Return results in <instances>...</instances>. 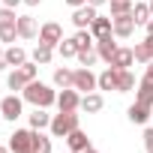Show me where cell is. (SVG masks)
Returning a JSON list of instances; mask_svg holds the SVG:
<instances>
[{
	"mask_svg": "<svg viewBox=\"0 0 153 153\" xmlns=\"http://www.w3.org/2000/svg\"><path fill=\"white\" fill-rule=\"evenodd\" d=\"M21 93H24V99H27L30 105H36V108H51V105L57 102V93H54L48 84L36 81V78H33V81H30V84H27Z\"/></svg>",
	"mask_w": 153,
	"mask_h": 153,
	"instance_id": "obj_1",
	"label": "cell"
},
{
	"mask_svg": "<svg viewBox=\"0 0 153 153\" xmlns=\"http://www.w3.org/2000/svg\"><path fill=\"white\" fill-rule=\"evenodd\" d=\"M36 72H39V63H33V60H27L24 66H15V69L9 72V78H6V87H9V90H24V87L36 78Z\"/></svg>",
	"mask_w": 153,
	"mask_h": 153,
	"instance_id": "obj_2",
	"label": "cell"
},
{
	"mask_svg": "<svg viewBox=\"0 0 153 153\" xmlns=\"http://www.w3.org/2000/svg\"><path fill=\"white\" fill-rule=\"evenodd\" d=\"M36 129H15L9 135V150L12 153H36Z\"/></svg>",
	"mask_w": 153,
	"mask_h": 153,
	"instance_id": "obj_3",
	"label": "cell"
},
{
	"mask_svg": "<svg viewBox=\"0 0 153 153\" xmlns=\"http://www.w3.org/2000/svg\"><path fill=\"white\" fill-rule=\"evenodd\" d=\"M51 135L54 138H66L72 129H78V114L75 111H60V114H54L51 117Z\"/></svg>",
	"mask_w": 153,
	"mask_h": 153,
	"instance_id": "obj_4",
	"label": "cell"
},
{
	"mask_svg": "<svg viewBox=\"0 0 153 153\" xmlns=\"http://www.w3.org/2000/svg\"><path fill=\"white\" fill-rule=\"evenodd\" d=\"M72 87L84 90V93H93L99 87V75H93L87 66H81V69H75V75H72Z\"/></svg>",
	"mask_w": 153,
	"mask_h": 153,
	"instance_id": "obj_5",
	"label": "cell"
},
{
	"mask_svg": "<svg viewBox=\"0 0 153 153\" xmlns=\"http://www.w3.org/2000/svg\"><path fill=\"white\" fill-rule=\"evenodd\" d=\"M96 6H90V3H84V6H78V9H75L72 12V24L75 27H78V30H90V24L96 21Z\"/></svg>",
	"mask_w": 153,
	"mask_h": 153,
	"instance_id": "obj_6",
	"label": "cell"
},
{
	"mask_svg": "<svg viewBox=\"0 0 153 153\" xmlns=\"http://www.w3.org/2000/svg\"><path fill=\"white\" fill-rule=\"evenodd\" d=\"M39 42H45V45H60L63 42V27L57 24V21H45L42 27H39Z\"/></svg>",
	"mask_w": 153,
	"mask_h": 153,
	"instance_id": "obj_7",
	"label": "cell"
},
{
	"mask_svg": "<svg viewBox=\"0 0 153 153\" xmlns=\"http://www.w3.org/2000/svg\"><path fill=\"white\" fill-rule=\"evenodd\" d=\"M57 108H60V111H78V108H81L78 90H75V87H63V90L57 93Z\"/></svg>",
	"mask_w": 153,
	"mask_h": 153,
	"instance_id": "obj_8",
	"label": "cell"
},
{
	"mask_svg": "<svg viewBox=\"0 0 153 153\" xmlns=\"http://www.w3.org/2000/svg\"><path fill=\"white\" fill-rule=\"evenodd\" d=\"M0 114H3L6 120H18L24 114V102L18 96H3V102H0Z\"/></svg>",
	"mask_w": 153,
	"mask_h": 153,
	"instance_id": "obj_9",
	"label": "cell"
},
{
	"mask_svg": "<svg viewBox=\"0 0 153 153\" xmlns=\"http://www.w3.org/2000/svg\"><path fill=\"white\" fill-rule=\"evenodd\" d=\"M114 18V36H120V39H129L132 33H135V18H132V12L129 15H111Z\"/></svg>",
	"mask_w": 153,
	"mask_h": 153,
	"instance_id": "obj_10",
	"label": "cell"
},
{
	"mask_svg": "<svg viewBox=\"0 0 153 153\" xmlns=\"http://www.w3.org/2000/svg\"><path fill=\"white\" fill-rule=\"evenodd\" d=\"M126 117H129L135 126H144V123L153 117V108H150V105H141V102H132V105L126 108Z\"/></svg>",
	"mask_w": 153,
	"mask_h": 153,
	"instance_id": "obj_11",
	"label": "cell"
},
{
	"mask_svg": "<svg viewBox=\"0 0 153 153\" xmlns=\"http://www.w3.org/2000/svg\"><path fill=\"white\" fill-rule=\"evenodd\" d=\"M90 33H93L96 42L105 39V36H114V18H102V15H96V21L90 24Z\"/></svg>",
	"mask_w": 153,
	"mask_h": 153,
	"instance_id": "obj_12",
	"label": "cell"
},
{
	"mask_svg": "<svg viewBox=\"0 0 153 153\" xmlns=\"http://www.w3.org/2000/svg\"><path fill=\"white\" fill-rule=\"evenodd\" d=\"M66 144H69V150H72V153H81V150H87V147H90V138H87V132L78 126V129H72V132L66 135Z\"/></svg>",
	"mask_w": 153,
	"mask_h": 153,
	"instance_id": "obj_13",
	"label": "cell"
},
{
	"mask_svg": "<svg viewBox=\"0 0 153 153\" xmlns=\"http://www.w3.org/2000/svg\"><path fill=\"white\" fill-rule=\"evenodd\" d=\"M132 63H135V51H132V48H117L108 66H114V69H129Z\"/></svg>",
	"mask_w": 153,
	"mask_h": 153,
	"instance_id": "obj_14",
	"label": "cell"
},
{
	"mask_svg": "<svg viewBox=\"0 0 153 153\" xmlns=\"http://www.w3.org/2000/svg\"><path fill=\"white\" fill-rule=\"evenodd\" d=\"M36 33H39L36 18H33V15H18V36H21V39H33Z\"/></svg>",
	"mask_w": 153,
	"mask_h": 153,
	"instance_id": "obj_15",
	"label": "cell"
},
{
	"mask_svg": "<svg viewBox=\"0 0 153 153\" xmlns=\"http://www.w3.org/2000/svg\"><path fill=\"white\" fill-rule=\"evenodd\" d=\"M132 51H135V60H138V63H150V60H153V33H147V39L138 42Z\"/></svg>",
	"mask_w": 153,
	"mask_h": 153,
	"instance_id": "obj_16",
	"label": "cell"
},
{
	"mask_svg": "<svg viewBox=\"0 0 153 153\" xmlns=\"http://www.w3.org/2000/svg\"><path fill=\"white\" fill-rule=\"evenodd\" d=\"M120 45L114 42V36H105V39H99L96 42V51H99V57L105 60V63H111V57H114V51H117Z\"/></svg>",
	"mask_w": 153,
	"mask_h": 153,
	"instance_id": "obj_17",
	"label": "cell"
},
{
	"mask_svg": "<svg viewBox=\"0 0 153 153\" xmlns=\"http://www.w3.org/2000/svg\"><path fill=\"white\" fill-rule=\"evenodd\" d=\"M102 105H105V99H102L99 93H84V96H81V111H87V114L102 111Z\"/></svg>",
	"mask_w": 153,
	"mask_h": 153,
	"instance_id": "obj_18",
	"label": "cell"
},
{
	"mask_svg": "<svg viewBox=\"0 0 153 153\" xmlns=\"http://www.w3.org/2000/svg\"><path fill=\"white\" fill-rule=\"evenodd\" d=\"M117 78H120V69L108 66V69L99 75V90H117Z\"/></svg>",
	"mask_w": 153,
	"mask_h": 153,
	"instance_id": "obj_19",
	"label": "cell"
},
{
	"mask_svg": "<svg viewBox=\"0 0 153 153\" xmlns=\"http://www.w3.org/2000/svg\"><path fill=\"white\" fill-rule=\"evenodd\" d=\"M135 102H141V105H150V108H153V81H147V78H141V84H138V96H135Z\"/></svg>",
	"mask_w": 153,
	"mask_h": 153,
	"instance_id": "obj_20",
	"label": "cell"
},
{
	"mask_svg": "<svg viewBox=\"0 0 153 153\" xmlns=\"http://www.w3.org/2000/svg\"><path fill=\"white\" fill-rule=\"evenodd\" d=\"M6 63H9V66H24V63H27V51L18 48V45H9V48H6Z\"/></svg>",
	"mask_w": 153,
	"mask_h": 153,
	"instance_id": "obj_21",
	"label": "cell"
},
{
	"mask_svg": "<svg viewBox=\"0 0 153 153\" xmlns=\"http://www.w3.org/2000/svg\"><path fill=\"white\" fill-rule=\"evenodd\" d=\"M48 126H51V114L45 108H36L30 114V129H48Z\"/></svg>",
	"mask_w": 153,
	"mask_h": 153,
	"instance_id": "obj_22",
	"label": "cell"
},
{
	"mask_svg": "<svg viewBox=\"0 0 153 153\" xmlns=\"http://www.w3.org/2000/svg\"><path fill=\"white\" fill-rule=\"evenodd\" d=\"M72 42H75V48H78V51H87V48H93V45H96V39H93V33H90V30H78V33L72 36Z\"/></svg>",
	"mask_w": 153,
	"mask_h": 153,
	"instance_id": "obj_23",
	"label": "cell"
},
{
	"mask_svg": "<svg viewBox=\"0 0 153 153\" xmlns=\"http://www.w3.org/2000/svg\"><path fill=\"white\" fill-rule=\"evenodd\" d=\"M33 63H39V66H48V63H51V45H45V42H36V48H33Z\"/></svg>",
	"mask_w": 153,
	"mask_h": 153,
	"instance_id": "obj_24",
	"label": "cell"
},
{
	"mask_svg": "<svg viewBox=\"0 0 153 153\" xmlns=\"http://www.w3.org/2000/svg\"><path fill=\"white\" fill-rule=\"evenodd\" d=\"M135 90V75L129 69H120V78H117V93H129Z\"/></svg>",
	"mask_w": 153,
	"mask_h": 153,
	"instance_id": "obj_25",
	"label": "cell"
},
{
	"mask_svg": "<svg viewBox=\"0 0 153 153\" xmlns=\"http://www.w3.org/2000/svg\"><path fill=\"white\" fill-rule=\"evenodd\" d=\"M72 69H66V66H60V69H54V84L57 87H72Z\"/></svg>",
	"mask_w": 153,
	"mask_h": 153,
	"instance_id": "obj_26",
	"label": "cell"
},
{
	"mask_svg": "<svg viewBox=\"0 0 153 153\" xmlns=\"http://www.w3.org/2000/svg\"><path fill=\"white\" fill-rule=\"evenodd\" d=\"M132 18H135V24H147L153 15H150V6L147 3H135L132 6Z\"/></svg>",
	"mask_w": 153,
	"mask_h": 153,
	"instance_id": "obj_27",
	"label": "cell"
},
{
	"mask_svg": "<svg viewBox=\"0 0 153 153\" xmlns=\"http://www.w3.org/2000/svg\"><path fill=\"white\" fill-rule=\"evenodd\" d=\"M111 15H129L132 12V0H108Z\"/></svg>",
	"mask_w": 153,
	"mask_h": 153,
	"instance_id": "obj_28",
	"label": "cell"
},
{
	"mask_svg": "<svg viewBox=\"0 0 153 153\" xmlns=\"http://www.w3.org/2000/svg\"><path fill=\"white\" fill-rule=\"evenodd\" d=\"M57 51H60V57H63V60L78 57V48H75V42H72V39H63V42L57 45Z\"/></svg>",
	"mask_w": 153,
	"mask_h": 153,
	"instance_id": "obj_29",
	"label": "cell"
},
{
	"mask_svg": "<svg viewBox=\"0 0 153 153\" xmlns=\"http://www.w3.org/2000/svg\"><path fill=\"white\" fill-rule=\"evenodd\" d=\"M96 60H99V51H96V48H87V51H78V63H81V66H87V69H90V66H93Z\"/></svg>",
	"mask_w": 153,
	"mask_h": 153,
	"instance_id": "obj_30",
	"label": "cell"
},
{
	"mask_svg": "<svg viewBox=\"0 0 153 153\" xmlns=\"http://www.w3.org/2000/svg\"><path fill=\"white\" fill-rule=\"evenodd\" d=\"M12 24H18V15H15V9L3 6L0 9V27H12Z\"/></svg>",
	"mask_w": 153,
	"mask_h": 153,
	"instance_id": "obj_31",
	"label": "cell"
},
{
	"mask_svg": "<svg viewBox=\"0 0 153 153\" xmlns=\"http://www.w3.org/2000/svg\"><path fill=\"white\" fill-rule=\"evenodd\" d=\"M15 36H18V24H12V27H0V42L12 45V42H15Z\"/></svg>",
	"mask_w": 153,
	"mask_h": 153,
	"instance_id": "obj_32",
	"label": "cell"
},
{
	"mask_svg": "<svg viewBox=\"0 0 153 153\" xmlns=\"http://www.w3.org/2000/svg\"><path fill=\"white\" fill-rule=\"evenodd\" d=\"M39 135H36V153H51V141L42 135V129H36Z\"/></svg>",
	"mask_w": 153,
	"mask_h": 153,
	"instance_id": "obj_33",
	"label": "cell"
},
{
	"mask_svg": "<svg viewBox=\"0 0 153 153\" xmlns=\"http://www.w3.org/2000/svg\"><path fill=\"white\" fill-rule=\"evenodd\" d=\"M144 147L153 150V129H144Z\"/></svg>",
	"mask_w": 153,
	"mask_h": 153,
	"instance_id": "obj_34",
	"label": "cell"
},
{
	"mask_svg": "<svg viewBox=\"0 0 153 153\" xmlns=\"http://www.w3.org/2000/svg\"><path fill=\"white\" fill-rule=\"evenodd\" d=\"M0 3H3V6H9V9H15L18 3H24V0H0Z\"/></svg>",
	"mask_w": 153,
	"mask_h": 153,
	"instance_id": "obj_35",
	"label": "cell"
},
{
	"mask_svg": "<svg viewBox=\"0 0 153 153\" xmlns=\"http://www.w3.org/2000/svg\"><path fill=\"white\" fill-rule=\"evenodd\" d=\"M9 63H6V48H0V69H6Z\"/></svg>",
	"mask_w": 153,
	"mask_h": 153,
	"instance_id": "obj_36",
	"label": "cell"
},
{
	"mask_svg": "<svg viewBox=\"0 0 153 153\" xmlns=\"http://www.w3.org/2000/svg\"><path fill=\"white\" fill-rule=\"evenodd\" d=\"M144 78H147V81H153V60L147 63V72H144Z\"/></svg>",
	"mask_w": 153,
	"mask_h": 153,
	"instance_id": "obj_37",
	"label": "cell"
},
{
	"mask_svg": "<svg viewBox=\"0 0 153 153\" xmlns=\"http://www.w3.org/2000/svg\"><path fill=\"white\" fill-rule=\"evenodd\" d=\"M66 3H69L72 9H78V6H84V3H87V0H66Z\"/></svg>",
	"mask_w": 153,
	"mask_h": 153,
	"instance_id": "obj_38",
	"label": "cell"
},
{
	"mask_svg": "<svg viewBox=\"0 0 153 153\" xmlns=\"http://www.w3.org/2000/svg\"><path fill=\"white\" fill-rule=\"evenodd\" d=\"M87 3H90V6H96V9H99V6H102V3H108V0H87Z\"/></svg>",
	"mask_w": 153,
	"mask_h": 153,
	"instance_id": "obj_39",
	"label": "cell"
},
{
	"mask_svg": "<svg viewBox=\"0 0 153 153\" xmlns=\"http://www.w3.org/2000/svg\"><path fill=\"white\" fill-rule=\"evenodd\" d=\"M24 3H27V6H39V3H42V0H24Z\"/></svg>",
	"mask_w": 153,
	"mask_h": 153,
	"instance_id": "obj_40",
	"label": "cell"
},
{
	"mask_svg": "<svg viewBox=\"0 0 153 153\" xmlns=\"http://www.w3.org/2000/svg\"><path fill=\"white\" fill-rule=\"evenodd\" d=\"M144 27H147V33H153V18H150V21H147Z\"/></svg>",
	"mask_w": 153,
	"mask_h": 153,
	"instance_id": "obj_41",
	"label": "cell"
},
{
	"mask_svg": "<svg viewBox=\"0 0 153 153\" xmlns=\"http://www.w3.org/2000/svg\"><path fill=\"white\" fill-rule=\"evenodd\" d=\"M81 153H99V150H93V147H87V150H81Z\"/></svg>",
	"mask_w": 153,
	"mask_h": 153,
	"instance_id": "obj_42",
	"label": "cell"
},
{
	"mask_svg": "<svg viewBox=\"0 0 153 153\" xmlns=\"http://www.w3.org/2000/svg\"><path fill=\"white\" fill-rule=\"evenodd\" d=\"M0 153H12V150H9V147H0Z\"/></svg>",
	"mask_w": 153,
	"mask_h": 153,
	"instance_id": "obj_43",
	"label": "cell"
},
{
	"mask_svg": "<svg viewBox=\"0 0 153 153\" xmlns=\"http://www.w3.org/2000/svg\"><path fill=\"white\" fill-rule=\"evenodd\" d=\"M147 6H150V15H153V0H150V3H147Z\"/></svg>",
	"mask_w": 153,
	"mask_h": 153,
	"instance_id": "obj_44",
	"label": "cell"
},
{
	"mask_svg": "<svg viewBox=\"0 0 153 153\" xmlns=\"http://www.w3.org/2000/svg\"><path fill=\"white\" fill-rule=\"evenodd\" d=\"M147 153H153V150H147Z\"/></svg>",
	"mask_w": 153,
	"mask_h": 153,
	"instance_id": "obj_45",
	"label": "cell"
},
{
	"mask_svg": "<svg viewBox=\"0 0 153 153\" xmlns=\"http://www.w3.org/2000/svg\"><path fill=\"white\" fill-rule=\"evenodd\" d=\"M0 117H3V114H0Z\"/></svg>",
	"mask_w": 153,
	"mask_h": 153,
	"instance_id": "obj_46",
	"label": "cell"
}]
</instances>
